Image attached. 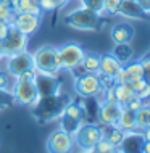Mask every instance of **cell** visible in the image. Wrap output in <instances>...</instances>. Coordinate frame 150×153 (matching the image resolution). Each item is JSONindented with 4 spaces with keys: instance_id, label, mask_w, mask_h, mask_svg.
<instances>
[{
    "instance_id": "16",
    "label": "cell",
    "mask_w": 150,
    "mask_h": 153,
    "mask_svg": "<svg viewBox=\"0 0 150 153\" xmlns=\"http://www.w3.org/2000/svg\"><path fill=\"white\" fill-rule=\"evenodd\" d=\"M136 36V29L129 23H116L111 27V40L115 44H131Z\"/></svg>"
},
{
    "instance_id": "26",
    "label": "cell",
    "mask_w": 150,
    "mask_h": 153,
    "mask_svg": "<svg viewBox=\"0 0 150 153\" xmlns=\"http://www.w3.org/2000/svg\"><path fill=\"white\" fill-rule=\"evenodd\" d=\"M13 82H15V77L11 76L7 69L0 68V89L11 92V89H13Z\"/></svg>"
},
{
    "instance_id": "9",
    "label": "cell",
    "mask_w": 150,
    "mask_h": 153,
    "mask_svg": "<svg viewBox=\"0 0 150 153\" xmlns=\"http://www.w3.org/2000/svg\"><path fill=\"white\" fill-rule=\"evenodd\" d=\"M28 48V36H24L23 32H19L16 27L10 24V31H8L7 37L3 40H0V52L3 56L13 55V53L23 52Z\"/></svg>"
},
{
    "instance_id": "24",
    "label": "cell",
    "mask_w": 150,
    "mask_h": 153,
    "mask_svg": "<svg viewBox=\"0 0 150 153\" xmlns=\"http://www.w3.org/2000/svg\"><path fill=\"white\" fill-rule=\"evenodd\" d=\"M58 121H60V129H63L65 132H68V134H74L76 129L82 124V121H79V119H74L71 116H66V114H61L60 118H58Z\"/></svg>"
},
{
    "instance_id": "15",
    "label": "cell",
    "mask_w": 150,
    "mask_h": 153,
    "mask_svg": "<svg viewBox=\"0 0 150 153\" xmlns=\"http://www.w3.org/2000/svg\"><path fill=\"white\" fill-rule=\"evenodd\" d=\"M118 15L124 16V18H128V19H134V21L150 19V13L140 5L139 0H123Z\"/></svg>"
},
{
    "instance_id": "17",
    "label": "cell",
    "mask_w": 150,
    "mask_h": 153,
    "mask_svg": "<svg viewBox=\"0 0 150 153\" xmlns=\"http://www.w3.org/2000/svg\"><path fill=\"white\" fill-rule=\"evenodd\" d=\"M123 68V65L115 58L113 55H102L100 56V66H99V74L107 77H111L115 81V76L118 74V71Z\"/></svg>"
},
{
    "instance_id": "12",
    "label": "cell",
    "mask_w": 150,
    "mask_h": 153,
    "mask_svg": "<svg viewBox=\"0 0 150 153\" xmlns=\"http://www.w3.org/2000/svg\"><path fill=\"white\" fill-rule=\"evenodd\" d=\"M144 143H145L144 131L134 129L124 132L123 140L116 148H118V153H144Z\"/></svg>"
},
{
    "instance_id": "37",
    "label": "cell",
    "mask_w": 150,
    "mask_h": 153,
    "mask_svg": "<svg viewBox=\"0 0 150 153\" xmlns=\"http://www.w3.org/2000/svg\"><path fill=\"white\" fill-rule=\"evenodd\" d=\"M144 153H150V140H145V143H144Z\"/></svg>"
},
{
    "instance_id": "6",
    "label": "cell",
    "mask_w": 150,
    "mask_h": 153,
    "mask_svg": "<svg viewBox=\"0 0 150 153\" xmlns=\"http://www.w3.org/2000/svg\"><path fill=\"white\" fill-rule=\"evenodd\" d=\"M74 92L79 97H99L102 90L99 73H81L74 81Z\"/></svg>"
},
{
    "instance_id": "29",
    "label": "cell",
    "mask_w": 150,
    "mask_h": 153,
    "mask_svg": "<svg viewBox=\"0 0 150 153\" xmlns=\"http://www.w3.org/2000/svg\"><path fill=\"white\" fill-rule=\"evenodd\" d=\"M81 3L87 10L99 13V15H103V0H81Z\"/></svg>"
},
{
    "instance_id": "11",
    "label": "cell",
    "mask_w": 150,
    "mask_h": 153,
    "mask_svg": "<svg viewBox=\"0 0 150 153\" xmlns=\"http://www.w3.org/2000/svg\"><path fill=\"white\" fill-rule=\"evenodd\" d=\"M10 24L16 27L24 36H32L42 24V15L40 13H15Z\"/></svg>"
},
{
    "instance_id": "7",
    "label": "cell",
    "mask_w": 150,
    "mask_h": 153,
    "mask_svg": "<svg viewBox=\"0 0 150 153\" xmlns=\"http://www.w3.org/2000/svg\"><path fill=\"white\" fill-rule=\"evenodd\" d=\"M86 50L76 42H68L61 45L58 48V55H60V63L61 69L65 71H74L81 66V61L84 58Z\"/></svg>"
},
{
    "instance_id": "4",
    "label": "cell",
    "mask_w": 150,
    "mask_h": 153,
    "mask_svg": "<svg viewBox=\"0 0 150 153\" xmlns=\"http://www.w3.org/2000/svg\"><path fill=\"white\" fill-rule=\"evenodd\" d=\"M32 63H34L36 73H47V74H58L61 71L60 55L58 48L52 45H44L32 53Z\"/></svg>"
},
{
    "instance_id": "38",
    "label": "cell",
    "mask_w": 150,
    "mask_h": 153,
    "mask_svg": "<svg viewBox=\"0 0 150 153\" xmlns=\"http://www.w3.org/2000/svg\"><path fill=\"white\" fill-rule=\"evenodd\" d=\"M0 2L8 3V5H11V8H13V7H15V3H16V0H0Z\"/></svg>"
},
{
    "instance_id": "20",
    "label": "cell",
    "mask_w": 150,
    "mask_h": 153,
    "mask_svg": "<svg viewBox=\"0 0 150 153\" xmlns=\"http://www.w3.org/2000/svg\"><path fill=\"white\" fill-rule=\"evenodd\" d=\"M100 56L102 55H97L94 52H86L84 58L81 61V66H79V68H82V73H99Z\"/></svg>"
},
{
    "instance_id": "22",
    "label": "cell",
    "mask_w": 150,
    "mask_h": 153,
    "mask_svg": "<svg viewBox=\"0 0 150 153\" xmlns=\"http://www.w3.org/2000/svg\"><path fill=\"white\" fill-rule=\"evenodd\" d=\"M13 10L15 13H42L39 0H16Z\"/></svg>"
},
{
    "instance_id": "33",
    "label": "cell",
    "mask_w": 150,
    "mask_h": 153,
    "mask_svg": "<svg viewBox=\"0 0 150 153\" xmlns=\"http://www.w3.org/2000/svg\"><path fill=\"white\" fill-rule=\"evenodd\" d=\"M142 105H144V100H142V98L137 97V95H132V97L129 98V102H128L124 106H126V108H129L131 111H137Z\"/></svg>"
},
{
    "instance_id": "25",
    "label": "cell",
    "mask_w": 150,
    "mask_h": 153,
    "mask_svg": "<svg viewBox=\"0 0 150 153\" xmlns=\"http://www.w3.org/2000/svg\"><path fill=\"white\" fill-rule=\"evenodd\" d=\"M124 69L128 73L129 81L142 79V63L140 61H129L128 65H124Z\"/></svg>"
},
{
    "instance_id": "13",
    "label": "cell",
    "mask_w": 150,
    "mask_h": 153,
    "mask_svg": "<svg viewBox=\"0 0 150 153\" xmlns=\"http://www.w3.org/2000/svg\"><path fill=\"white\" fill-rule=\"evenodd\" d=\"M34 84H36L37 95L39 97H49V95L61 92L60 81L57 79V74L36 73L34 74Z\"/></svg>"
},
{
    "instance_id": "18",
    "label": "cell",
    "mask_w": 150,
    "mask_h": 153,
    "mask_svg": "<svg viewBox=\"0 0 150 153\" xmlns=\"http://www.w3.org/2000/svg\"><path fill=\"white\" fill-rule=\"evenodd\" d=\"M116 127H119L121 131L128 132V131H134L137 129V121H136V111H131L126 106H123L121 114L118 118V123H116Z\"/></svg>"
},
{
    "instance_id": "8",
    "label": "cell",
    "mask_w": 150,
    "mask_h": 153,
    "mask_svg": "<svg viewBox=\"0 0 150 153\" xmlns=\"http://www.w3.org/2000/svg\"><path fill=\"white\" fill-rule=\"evenodd\" d=\"M45 148H47V153H73L76 148V143H74L71 134L58 127L57 131H53L49 135Z\"/></svg>"
},
{
    "instance_id": "10",
    "label": "cell",
    "mask_w": 150,
    "mask_h": 153,
    "mask_svg": "<svg viewBox=\"0 0 150 153\" xmlns=\"http://www.w3.org/2000/svg\"><path fill=\"white\" fill-rule=\"evenodd\" d=\"M5 58H7L5 69L13 77L19 76V74H23V73H26V71H32V69H34V63H32V53H29L28 50L13 53V55H8V56H5Z\"/></svg>"
},
{
    "instance_id": "43",
    "label": "cell",
    "mask_w": 150,
    "mask_h": 153,
    "mask_svg": "<svg viewBox=\"0 0 150 153\" xmlns=\"http://www.w3.org/2000/svg\"><path fill=\"white\" fill-rule=\"evenodd\" d=\"M3 58H5V56H3V55H2V52H0V61H2Z\"/></svg>"
},
{
    "instance_id": "34",
    "label": "cell",
    "mask_w": 150,
    "mask_h": 153,
    "mask_svg": "<svg viewBox=\"0 0 150 153\" xmlns=\"http://www.w3.org/2000/svg\"><path fill=\"white\" fill-rule=\"evenodd\" d=\"M39 7L40 11H53L60 5H58V0H39Z\"/></svg>"
},
{
    "instance_id": "32",
    "label": "cell",
    "mask_w": 150,
    "mask_h": 153,
    "mask_svg": "<svg viewBox=\"0 0 150 153\" xmlns=\"http://www.w3.org/2000/svg\"><path fill=\"white\" fill-rule=\"evenodd\" d=\"M140 63H142V79L150 85V55L144 56Z\"/></svg>"
},
{
    "instance_id": "2",
    "label": "cell",
    "mask_w": 150,
    "mask_h": 153,
    "mask_svg": "<svg viewBox=\"0 0 150 153\" xmlns=\"http://www.w3.org/2000/svg\"><path fill=\"white\" fill-rule=\"evenodd\" d=\"M34 74L36 71H26L23 74L15 77L13 82V89H11V95L15 98V103L21 106H34L36 102L39 100L37 95V89L34 84Z\"/></svg>"
},
{
    "instance_id": "28",
    "label": "cell",
    "mask_w": 150,
    "mask_h": 153,
    "mask_svg": "<svg viewBox=\"0 0 150 153\" xmlns=\"http://www.w3.org/2000/svg\"><path fill=\"white\" fill-rule=\"evenodd\" d=\"M121 3L123 0H103V13H108L110 16L118 15Z\"/></svg>"
},
{
    "instance_id": "42",
    "label": "cell",
    "mask_w": 150,
    "mask_h": 153,
    "mask_svg": "<svg viewBox=\"0 0 150 153\" xmlns=\"http://www.w3.org/2000/svg\"><path fill=\"white\" fill-rule=\"evenodd\" d=\"M79 153H95L94 150H90V152H79Z\"/></svg>"
},
{
    "instance_id": "36",
    "label": "cell",
    "mask_w": 150,
    "mask_h": 153,
    "mask_svg": "<svg viewBox=\"0 0 150 153\" xmlns=\"http://www.w3.org/2000/svg\"><path fill=\"white\" fill-rule=\"evenodd\" d=\"M10 31V23L7 21H0V40H3Z\"/></svg>"
},
{
    "instance_id": "5",
    "label": "cell",
    "mask_w": 150,
    "mask_h": 153,
    "mask_svg": "<svg viewBox=\"0 0 150 153\" xmlns=\"http://www.w3.org/2000/svg\"><path fill=\"white\" fill-rule=\"evenodd\" d=\"M102 126L99 123H82L73 134L74 143L79 152H90L102 139Z\"/></svg>"
},
{
    "instance_id": "14",
    "label": "cell",
    "mask_w": 150,
    "mask_h": 153,
    "mask_svg": "<svg viewBox=\"0 0 150 153\" xmlns=\"http://www.w3.org/2000/svg\"><path fill=\"white\" fill-rule=\"evenodd\" d=\"M123 106L118 102H107L102 100L99 105V114H97V123L100 126H116L118 118L121 114Z\"/></svg>"
},
{
    "instance_id": "21",
    "label": "cell",
    "mask_w": 150,
    "mask_h": 153,
    "mask_svg": "<svg viewBox=\"0 0 150 153\" xmlns=\"http://www.w3.org/2000/svg\"><path fill=\"white\" fill-rule=\"evenodd\" d=\"M113 92H115L116 102H118L121 106L126 105V103L129 102V98L134 95L131 85H129V82H124V84H115L113 85Z\"/></svg>"
},
{
    "instance_id": "39",
    "label": "cell",
    "mask_w": 150,
    "mask_h": 153,
    "mask_svg": "<svg viewBox=\"0 0 150 153\" xmlns=\"http://www.w3.org/2000/svg\"><path fill=\"white\" fill-rule=\"evenodd\" d=\"M144 135H145V140H150V127H147L144 131Z\"/></svg>"
},
{
    "instance_id": "35",
    "label": "cell",
    "mask_w": 150,
    "mask_h": 153,
    "mask_svg": "<svg viewBox=\"0 0 150 153\" xmlns=\"http://www.w3.org/2000/svg\"><path fill=\"white\" fill-rule=\"evenodd\" d=\"M124 82H129V77H128V73L124 69V66L118 71V74L115 76V84H124Z\"/></svg>"
},
{
    "instance_id": "30",
    "label": "cell",
    "mask_w": 150,
    "mask_h": 153,
    "mask_svg": "<svg viewBox=\"0 0 150 153\" xmlns=\"http://www.w3.org/2000/svg\"><path fill=\"white\" fill-rule=\"evenodd\" d=\"M11 105H16L13 95H11V92L0 89V111L5 110V108H8V106H11Z\"/></svg>"
},
{
    "instance_id": "27",
    "label": "cell",
    "mask_w": 150,
    "mask_h": 153,
    "mask_svg": "<svg viewBox=\"0 0 150 153\" xmlns=\"http://www.w3.org/2000/svg\"><path fill=\"white\" fill-rule=\"evenodd\" d=\"M94 152L95 153H118V148H116V145L108 142L107 139L102 137L97 142V145L94 147Z\"/></svg>"
},
{
    "instance_id": "40",
    "label": "cell",
    "mask_w": 150,
    "mask_h": 153,
    "mask_svg": "<svg viewBox=\"0 0 150 153\" xmlns=\"http://www.w3.org/2000/svg\"><path fill=\"white\" fill-rule=\"evenodd\" d=\"M144 105L150 106V95H149V97H147V98H145V100H144Z\"/></svg>"
},
{
    "instance_id": "31",
    "label": "cell",
    "mask_w": 150,
    "mask_h": 153,
    "mask_svg": "<svg viewBox=\"0 0 150 153\" xmlns=\"http://www.w3.org/2000/svg\"><path fill=\"white\" fill-rule=\"evenodd\" d=\"M13 15H15V10L11 8V5L0 2V21H7V23H10V21H11V18H13Z\"/></svg>"
},
{
    "instance_id": "3",
    "label": "cell",
    "mask_w": 150,
    "mask_h": 153,
    "mask_svg": "<svg viewBox=\"0 0 150 153\" xmlns=\"http://www.w3.org/2000/svg\"><path fill=\"white\" fill-rule=\"evenodd\" d=\"M63 23L68 27H73L76 31H84V32H92V31H100L103 27V15L94 13V11L87 10V8L81 7L78 10L71 11L65 16Z\"/></svg>"
},
{
    "instance_id": "23",
    "label": "cell",
    "mask_w": 150,
    "mask_h": 153,
    "mask_svg": "<svg viewBox=\"0 0 150 153\" xmlns=\"http://www.w3.org/2000/svg\"><path fill=\"white\" fill-rule=\"evenodd\" d=\"M136 121L139 131H145L147 127H150V106L142 105L136 111Z\"/></svg>"
},
{
    "instance_id": "41",
    "label": "cell",
    "mask_w": 150,
    "mask_h": 153,
    "mask_svg": "<svg viewBox=\"0 0 150 153\" xmlns=\"http://www.w3.org/2000/svg\"><path fill=\"white\" fill-rule=\"evenodd\" d=\"M69 0H58V5H65V3H68Z\"/></svg>"
},
{
    "instance_id": "19",
    "label": "cell",
    "mask_w": 150,
    "mask_h": 153,
    "mask_svg": "<svg viewBox=\"0 0 150 153\" xmlns=\"http://www.w3.org/2000/svg\"><path fill=\"white\" fill-rule=\"evenodd\" d=\"M111 55L124 66V65H128L129 61H132L134 52H132L131 44H115L113 50H111Z\"/></svg>"
},
{
    "instance_id": "1",
    "label": "cell",
    "mask_w": 150,
    "mask_h": 153,
    "mask_svg": "<svg viewBox=\"0 0 150 153\" xmlns=\"http://www.w3.org/2000/svg\"><path fill=\"white\" fill-rule=\"evenodd\" d=\"M69 102H71V97L63 92L49 95V97H39V100L32 106V116L40 124L52 123L63 114Z\"/></svg>"
}]
</instances>
